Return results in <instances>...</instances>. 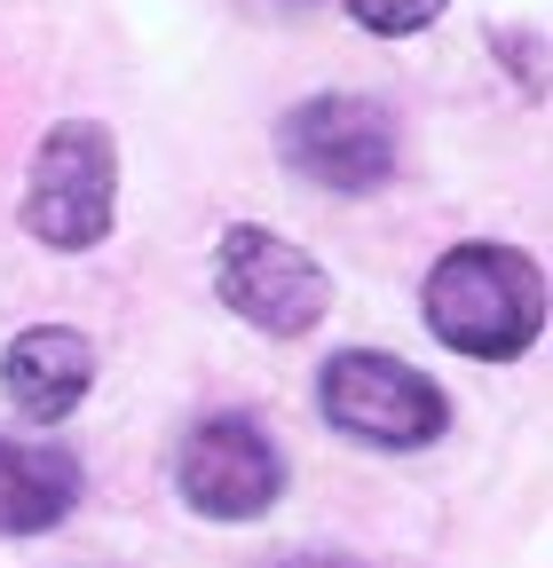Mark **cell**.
I'll list each match as a JSON object with an SVG mask.
<instances>
[{
	"mask_svg": "<svg viewBox=\"0 0 553 568\" xmlns=\"http://www.w3.org/2000/svg\"><path fill=\"white\" fill-rule=\"evenodd\" d=\"M545 324V276L514 245H459L428 276V332L474 364H506Z\"/></svg>",
	"mask_w": 553,
	"mask_h": 568,
	"instance_id": "6da1fadb",
	"label": "cell"
},
{
	"mask_svg": "<svg viewBox=\"0 0 553 568\" xmlns=\"http://www.w3.org/2000/svg\"><path fill=\"white\" fill-rule=\"evenodd\" d=\"M111 205H119V151L95 119H63L48 126L40 159H32V190H24V222L40 245L63 253H88L111 230Z\"/></svg>",
	"mask_w": 553,
	"mask_h": 568,
	"instance_id": "7a4b0ae2",
	"label": "cell"
},
{
	"mask_svg": "<svg viewBox=\"0 0 553 568\" xmlns=\"http://www.w3.org/2000/svg\"><path fill=\"white\" fill-rule=\"evenodd\" d=\"M324 418L340 426V435L356 443H388V450H420L443 435V387L420 379L411 364H395V355H372V347H349L324 364Z\"/></svg>",
	"mask_w": 553,
	"mask_h": 568,
	"instance_id": "3957f363",
	"label": "cell"
},
{
	"mask_svg": "<svg viewBox=\"0 0 553 568\" xmlns=\"http://www.w3.org/2000/svg\"><path fill=\"white\" fill-rule=\"evenodd\" d=\"M276 142H285V166L324 182V190H372L395 166V126L364 95H316V103L285 111Z\"/></svg>",
	"mask_w": 553,
	"mask_h": 568,
	"instance_id": "277c9868",
	"label": "cell"
},
{
	"mask_svg": "<svg viewBox=\"0 0 553 568\" xmlns=\"http://www.w3.org/2000/svg\"><path fill=\"white\" fill-rule=\"evenodd\" d=\"M214 276H222V301H230L245 324L276 332V339H293V332H309V324L324 316V268H316L293 237L230 230Z\"/></svg>",
	"mask_w": 553,
	"mask_h": 568,
	"instance_id": "5b68a950",
	"label": "cell"
},
{
	"mask_svg": "<svg viewBox=\"0 0 553 568\" xmlns=\"http://www.w3.org/2000/svg\"><path fill=\"white\" fill-rule=\"evenodd\" d=\"M174 481H182V497L198 514L253 521V514H269L285 466H276V443L261 435L253 418H205L198 435L182 443V458H174Z\"/></svg>",
	"mask_w": 553,
	"mask_h": 568,
	"instance_id": "8992f818",
	"label": "cell"
},
{
	"mask_svg": "<svg viewBox=\"0 0 553 568\" xmlns=\"http://www.w3.org/2000/svg\"><path fill=\"white\" fill-rule=\"evenodd\" d=\"M0 379H9V395H17L24 418H63V410L88 395V379H95V347H88L80 332H63V324L17 332Z\"/></svg>",
	"mask_w": 553,
	"mask_h": 568,
	"instance_id": "52a82bcc",
	"label": "cell"
},
{
	"mask_svg": "<svg viewBox=\"0 0 553 568\" xmlns=\"http://www.w3.org/2000/svg\"><path fill=\"white\" fill-rule=\"evenodd\" d=\"M80 506V458L56 443H0V529L40 537Z\"/></svg>",
	"mask_w": 553,
	"mask_h": 568,
	"instance_id": "ba28073f",
	"label": "cell"
},
{
	"mask_svg": "<svg viewBox=\"0 0 553 568\" xmlns=\"http://www.w3.org/2000/svg\"><path fill=\"white\" fill-rule=\"evenodd\" d=\"M349 17L364 32H420V24L443 17V0H349Z\"/></svg>",
	"mask_w": 553,
	"mask_h": 568,
	"instance_id": "9c48e42d",
	"label": "cell"
},
{
	"mask_svg": "<svg viewBox=\"0 0 553 568\" xmlns=\"http://www.w3.org/2000/svg\"><path fill=\"white\" fill-rule=\"evenodd\" d=\"M276 568H356V560H340V552H285Z\"/></svg>",
	"mask_w": 553,
	"mask_h": 568,
	"instance_id": "30bf717a",
	"label": "cell"
}]
</instances>
